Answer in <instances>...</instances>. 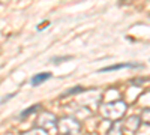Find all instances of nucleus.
Returning a JSON list of instances; mask_svg holds the SVG:
<instances>
[{
    "mask_svg": "<svg viewBox=\"0 0 150 135\" xmlns=\"http://www.w3.org/2000/svg\"><path fill=\"white\" fill-rule=\"evenodd\" d=\"M51 78V74L50 72H44V74H36V75L32 78V86H39V84H42V83H45L47 80H50Z\"/></svg>",
    "mask_w": 150,
    "mask_h": 135,
    "instance_id": "f03ea898",
    "label": "nucleus"
},
{
    "mask_svg": "<svg viewBox=\"0 0 150 135\" xmlns=\"http://www.w3.org/2000/svg\"><path fill=\"white\" fill-rule=\"evenodd\" d=\"M11 98H14V95H9L8 98H3V99H2V101H0V104H5L6 101H9V99H11Z\"/></svg>",
    "mask_w": 150,
    "mask_h": 135,
    "instance_id": "39448f33",
    "label": "nucleus"
},
{
    "mask_svg": "<svg viewBox=\"0 0 150 135\" xmlns=\"http://www.w3.org/2000/svg\"><path fill=\"white\" fill-rule=\"evenodd\" d=\"M68 60H71V57H57V59H53V60H51V63H56V65H59V63L68 62Z\"/></svg>",
    "mask_w": 150,
    "mask_h": 135,
    "instance_id": "20e7f679",
    "label": "nucleus"
},
{
    "mask_svg": "<svg viewBox=\"0 0 150 135\" xmlns=\"http://www.w3.org/2000/svg\"><path fill=\"white\" fill-rule=\"evenodd\" d=\"M39 107H41V105H33L32 108L24 110V111L21 113V119H24V117H26V116H29V114H33L35 111H38V110H39Z\"/></svg>",
    "mask_w": 150,
    "mask_h": 135,
    "instance_id": "7ed1b4c3",
    "label": "nucleus"
},
{
    "mask_svg": "<svg viewBox=\"0 0 150 135\" xmlns=\"http://www.w3.org/2000/svg\"><path fill=\"white\" fill-rule=\"evenodd\" d=\"M141 65L138 63H119V65H112V66H107V68H102L99 72H111V71H119V69H123V68H140Z\"/></svg>",
    "mask_w": 150,
    "mask_h": 135,
    "instance_id": "f257e3e1",
    "label": "nucleus"
}]
</instances>
